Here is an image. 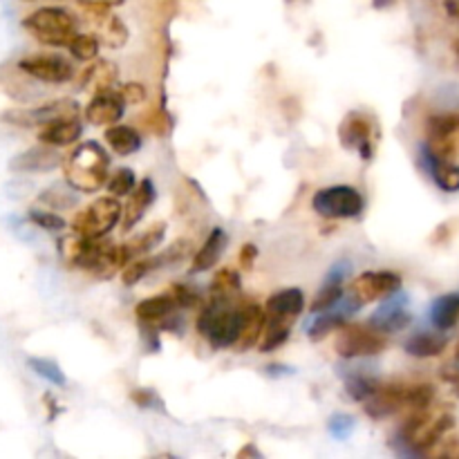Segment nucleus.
I'll list each match as a JSON object with an SVG mask.
<instances>
[{
    "label": "nucleus",
    "mask_w": 459,
    "mask_h": 459,
    "mask_svg": "<svg viewBox=\"0 0 459 459\" xmlns=\"http://www.w3.org/2000/svg\"><path fill=\"white\" fill-rule=\"evenodd\" d=\"M63 173L65 182L72 191L79 193H97L108 184V169H110V157L106 148L97 142H83L63 157Z\"/></svg>",
    "instance_id": "1"
},
{
    "label": "nucleus",
    "mask_w": 459,
    "mask_h": 459,
    "mask_svg": "<svg viewBox=\"0 0 459 459\" xmlns=\"http://www.w3.org/2000/svg\"><path fill=\"white\" fill-rule=\"evenodd\" d=\"M435 388L426 384H381L379 390L366 402V412L375 420H385L390 415L408 411H424L433 406Z\"/></svg>",
    "instance_id": "2"
},
{
    "label": "nucleus",
    "mask_w": 459,
    "mask_h": 459,
    "mask_svg": "<svg viewBox=\"0 0 459 459\" xmlns=\"http://www.w3.org/2000/svg\"><path fill=\"white\" fill-rule=\"evenodd\" d=\"M242 330V307H231V300L215 299L197 316V332L213 348H236Z\"/></svg>",
    "instance_id": "3"
},
{
    "label": "nucleus",
    "mask_w": 459,
    "mask_h": 459,
    "mask_svg": "<svg viewBox=\"0 0 459 459\" xmlns=\"http://www.w3.org/2000/svg\"><path fill=\"white\" fill-rule=\"evenodd\" d=\"M455 426V417L446 411H435L433 406L424 411L412 412L411 420L399 430V439L411 448L412 453L430 451L442 437H446Z\"/></svg>",
    "instance_id": "4"
},
{
    "label": "nucleus",
    "mask_w": 459,
    "mask_h": 459,
    "mask_svg": "<svg viewBox=\"0 0 459 459\" xmlns=\"http://www.w3.org/2000/svg\"><path fill=\"white\" fill-rule=\"evenodd\" d=\"M22 27L34 36L39 43L49 45V48H67L74 39L76 18L63 7H40L31 12L22 21Z\"/></svg>",
    "instance_id": "5"
},
{
    "label": "nucleus",
    "mask_w": 459,
    "mask_h": 459,
    "mask_svg": "<svg viewBox=\"0 0 459 459\" xmlns=\"http://www.w3.org/2000/svg\"><path fill=\"white\" fill-rule=\"evenodd\" d=\"M388 348V334L377 330L372 323H359V325H345L336 336V354L343 359H363L377 357Z\"/></svg>",
    "instance_id": "6"
},
{
    "label": "nucleus",
    "mask_w": 459,
    "mask_h": 459,
    "mask_svg": "<svg viewBox=\"0 0 459 459\" xmlns=\"http://www.w3.org/2000/svg\"><path fill=\"white\" fill-rule=\"evenodd\" d=\"M366 200L359 193V188L348 186V184H336V186L321 188L312 197V209L318 215L330 220H352L363 213Z\"/></svg>",
    "instance_id": "7"
},
{
    "label": "nucleus",
    "mask_w": 459,
    "mask_h": 459,
    "mask_svg": "<svg viewBox=\"0 0 459 459\" xmlns=\"http://www.w3.org/2000/svg\"><path fill=\"white\" fill-rule=\"evenodd\" d=\"M124 213V206H121L119 197L106 195L94 200L88 209L79 211L72 222L74 233L85 238H103L106 233H110L117 227V222L121 220Z\"/></svg>",
    "instance_id": "8"
},
{
    "label": "nucleus",
    "mask_w": 459,
    "mask_h": 459,
    "mask_svg": "<svg viewBox=\"0 0 459 459\" xmlns=\"http://www.w3.org/2000/svg\"><path fill=\"white\" fill-rule=\"evenodd\" d=\"M81 108L74 99H56V101L40 103L36 108H12L4 110L3 121L12 126H21V128H43V126L52 124L56 119H65V117H79Z\"/></svg>",
    "instance_id": "9"
},
{
    "label": "nucleus",
    "mask_w": 459,
    "mask_h": 459,
    "mask_svg": "<svg viewBox=\"0 0 459 459\" xmlns=\"http://www.w3.org/2000/svg\"><path fill=\"white\" fill-rule=\"evenodd\" d=\"M424 151L442 160H455L459 155V112L430 117L426 124Z\"/></svg>",
    "instance_id": "10"
},
{
    "label": "nucleus",
    "mask_w": 459,
    "mask_h": 459,
    "mask_svg": "<svg viewBox=\"0 0 459 459\" xmlns=\"http://www.w3.org/2000/svg\"><path fill=\"white\" fill-rule=\"evenodd\" d=\"M399 290H402V276L394 272H363L352 282V294L359 305L388 300Z\"/></svg>",
    "instance_id": "11"
},
{
    "label": "nucleus",
    "mask_w": 459,
    "mask_h": 459,
    "mask_svg": "<svg viewBox=\"0 0 459 459\" xmlns=\"http://www.w3.org/2000/svg\"><path fill=\"white\" fill-rule=\"evenodd\" d=\"M18 67L43 83H67L74 76V67L61 54H31L22 58Z\"/></svg>",
    "instance_id": "12"
},
{
    "label": "nucleus",
    "mask_w": 459,
    "mask_h": 459,
    "mask_svg": "<svg viewBox=\"0 0 459 459\" xmlns=\"http://www.w3.org/2000/svg\"><path fill=\"white\" fill-rule=\"evenodd\" d=\"M372 133H375V124H372L370 117L361 115V112H350L339 128V137L343 146L357 151L366 161H370L372 155H375V148H372L375 134Z\"/></svg>",
    "instance_id": "13"
},
{
    "label": "nucleus",
    "mask_w": 459,
    "mask_h": 459,
    "mask_svg": "<svg viewBox=\"0 0 459 459\" xmlns=\"http://www.w3.org/2000/svg\"><path fill=\"white\" fill-rule=\"evenodd\" d=\"M124 112L126 101L121 99V94L117 90H108V92L92 94V101L85 108V119L99 128H110L124 119Z\"/></svg>",
    "instance_id": "14"
},
{
    "label": "nucleus",
    "mask_w": 459,
    "mask_h": 459,
    "mask_svg": "<svg viewBox=\"0 0 459 459\" xmlns=\"http://www.w3.org/2000/svg\"><path fill=\"white\" fill-rule=\"evenodd\" d=\"M63 164V157L58 155L56 148L40 143V146L30 148V151L21 152L9 161V169L13 173H48V170L56 169Z\"/></svg>",
    "instance_id": "15"
},
{
    "label": "nucleus",
    "mask_w": 459,
    "mask_h": 459,
    "mask_svg": "<svg viewBox=\"0 0 459 459\" xmlns=\"http://www.w3.org/2000/svg\"><path fill=\"white\" fill-rule=\"evenodd\" d=\"M305 309V294L299 287H290V290H281L267 300V318H276V321L294 323L296 318L303 314Z\"/></svg>",
    "instance_id": "16"
},
{
    "label": "nucleus",
    "mask_w": 459,
    "mask_h": 459,
    "mask_svg": "<svg viewBox=\"0 0 459 459\" xmlns=\"http://www.w3.org/2000/svg\"><path fill=\"white\" fill-rule=\"evenodd\" d=\"M83 134V124L79 121V117H65V119H56L52 124L43 126L39 133L40 143H48V146L63 148L76 143Z\"/></svg>",
    "instance_id": "17"
},
{
    "label": "nucleus",
    "mask_w": 459,
    "mask_h": 459,
    "mask_svg": "<svg viewBox=\"0 0 459 459\" xmlns=\"http://www.w3.org/2000/svg\"><path fill=\"white\" fill-rule=\"evenodd\" d=\"M264 323H267V312H264L260 305H242V330L240 339H238L236 343V348L240 350V352H247V350L255 348V345L260 343L264 332Z\"/></svg>",
    "instance_id": "18"
},
{
    "label": "nucleus",
    "mask_w": 459,
    "mask_h": 459,
    "mask_svg": "<svg viewBox=\"0 0 459 459\" xmlns=\"http://www.w3.org/2000/svg\"><path fill=\"white\" fill-rule=\"evenodd\" d=\"M175 309H178V303L170 294L161 296H151V299L142 300V303L134 307V316H137L139 323L151 327L164 325L169 318H173Z\"/></svg>",
    "instance_id": "19"
},
{
    "label": "nucleus",
    "mask_w": 459,
    "mask_h": 459,
    "mask_svg": "<svg viewBox=\"0 0 459 459\" xmlns=\"http://www.w3.org/2000/svg\"><path fill=\"white\" fill-rule=\"evenodd\" d=\"M155 202V184L151 179H142L137 186L133 188V193L128 195V202L124 204V213H121V220H124V229H133L139 220L146 215L148 206Z\"/></svg>",
    "instance_id": "20"
},
{
    "label": "nucleus",
    "mask_w": 459,
    "mask_h": 459,
    "mask_svg": "<svg viewBox=\"0 0 459 459\" xmlns=\"http://www.w3.org/2000/svg\"><path fill=\"white\" fill-rule=\"evenodd\" d=\"M227 245H229L227 231L220 227H215L213 231L206 236L204 245L200 247V251L195 254V258H193L191 273H204V272H209V269H213V264L222 258Z\"/></svg>",
    "instance_id": "21"
},
{
    "label": "nucleus",
    "mask_w": 459,
    "mask_h": 459,
    "mask_svg": "<svg viewBox=\"0 0 459 459\" xmlns=\"http://www.w3.org/2000/svg\"><path fill=\"white\" fill-rule=\"evenodd\" d=\"M117 79H119V70L112 61H97L94 65L85 67L83 76H81V88L90 90L92 94L108 92V90H115Z\"/></svg>",
    "instance_id": "22"
},
{
    "label": "nucleus",
    "mask_w": 459,
    "mask_h": 459,
    "mask_svg": "<svg viewBox=\"0 0 459 459\" xmlns=\"http://www.w3.org/2000/svg\"><path fill=\"white\" fill-rule=\"evenodd\" d=\"M446 348H448V336L442 334V330L415 332V334L406 341V345H403V350H406L411 357H417V359L439 357Z\"/></svg>",
    "instance_id": "23"
},
{
    "label": "nucleus",
    "mask_w": 459,
    "mask_h": 459,
    "mask_svg": "<svg viewBox=\"0 0 459 459\" xmlns=\"http://www.w3.org/2000/svg\"><path fill=\"white\" fill-rule=\"evenodd\" d=\"M370 323L377 327V330L384 332V334H394V332H402L411 325L412 314H408L406 309H403L402 300H399V303L394 300V303L381 305V307L377 309L375 316H372Z\"/></svg>",
    "instance_id": "24"
},
{
    "label": "nucleus",
    "mask_w": 459,
    "mask_h": 459,
    "mask_svg": "<svg viewBox=\"0 0 459 459\" xmlns=\"http://www.w3.org/2000/svg\"><path fill=\"white\" fill-rule=\"evenodd\" d=\"M430 323L435 330L448 332L459 325V291L444 294L430 305Z\"/></svg>",
    "instance_id": "25"
},
{
    "label": "nucleus",
    "mask_w": 459,
    "mask_h": 459,
    "mask_svg": "<svg viewBox=\"0 0 459 459\" xmlns=\"http://www.w3.org/2000/svg\"><path fill=\"white\" fill-rule=\"evenodd\" d=\"M426 164H429L430 178L433 182L442 188L444 193H457L459 191V166L453 160H442L430 152H426Z\"/></svg>",
    "instance_id": "26"
},
{
    "label": "nucleus",
    "mask_w": 459,
    "mask_h": 459,
    "mask_svg": "<svg viewBox=\"0 0 459 459\" xmlns=\"http://www.w3.org/2000/svg\"><path fill=\"white\" fill-rule=\"evenodd\" d=\"M106 143L112 148V152L121 157H128L142 148V134L134 128L124 124H115L106 128Z\"/></svg>",
    "instance_id": "27"
},
{
    "label": "nucleus",
    "mask_w": 459,
    "mask_h": 459,
    "mask_svg": "<svg viewBox=\"0 0 459 459\" xmlns=\"http://www.w3.org/2000/svg\"><path fill=\"white\" fill-rule=\"evenodd\" d=\"M164 236H166V224L164 222L151 224L146 231H142V233H137L134 238H130V240L124 245V249H126V254H128L130 260L139 258V255L151 254V251L155 249L157 245H161Z\"/></svg>",
    "instance_id": "28"
},
{
    "label": "nucleus",
    "mask_w": 459,
    "mask_h": 459,
    "mask_svg": "<svg viewBox=\"0 0 459 459\" xmlns=\"http://www.w3.org/2000/svg\"><path fill=\"white\" fill-rule=\"evenodd\" d=\"M157 267H161L160 255H152V258L139 255V258H133L124 269H121V282H124L126 287H134L139 281H143L148 273L155 272Z\"/></svg>",
    "instance_id": "29"
},
{
    "label": "nucleus",
    "mask_w": 459,
    "mask_h": 459,
    "mask_svg": "<svg viewBox=\"0 0 459 459\" xmlns=\"http://www.w3.org/2000/svg\"><path fill=\"white\" fill-rule=\"evenodd\" d=\"M290 332H291V323L287 321H276V318H267L264 323V332H263V339H260L258 348L260 352H273L278 350L281 345H285L290 341Z\"/></svg>",
    "instance_id": "30"
},
{
    "label": "nucleus",
    "mask_w": 459,
    "mask_h": 459,
    "mask_svg": "<svg viewBox=\"0 0 459 459\" xmlns=\"http://www.w3.org/2000/svg\"><path fill=\"white\" fill-rule=\"evenodd\" d=\"M345 325H348V321H345L343 312H332V309H327V312H321V316L314 318V323L309 325L307 334L312 341H321V339H325V336L339 332L341 327H345Z\"/></svg>",
    "instance_id": "31"
},
{
    "label": "nucleus",
    "mask_w": 459,
    "mask_h": 459,
    "mask_svg": "<svg viewBox=\"0 0 459 459\" xmlns=\"http://www.w3.org/2000/svg\"><path fill=\"white\" fill-rule=\"evenodd\" d=\"M211 294L224 300H231L233 296L240 294V276H238L236 269L227 267L215 272L213 282H211Z\"/></svg>",
    "instance_id": "32"
},
{
    "label": "nucleus",
    "mask_w": 459,
    "mask_h": 459,
    "mask_svg": "<svg viewBox=\"0 0 459 459\" xmlns=\"http://www.w3.org/2000/svg\"><path fill=\"white\" fill-rule=\"evenodd\" d=\"M67 49H70V54L76 61L90 63L99 56L101 43H99V39L94 34H76L70 40V45H67Z\"/></svg>",
    "instance_id": "33"
},
{
    "label": "nucleus",
    "mask_w": 459,
    "mask_h": 459,
    "mask_svg": "<svg viewBox=\"0 0 459 459\" xmlns=\"http://www.w3.org/2000/svg\"><path fill=\"white\" fill-rule=\"evenodd\" d=\"M341 300H343V285L336 281H327L325 285L318 290L316 299H314L312 303V312L318 314V312H327V309H332L334 305H339Z\"/></svg>",
    "instance_id": "34"
},
{
    "label": "nucleus",
    "mask_w": 459,
    "mask_h": 459,
    "mask_svg": "<svg viewBox=\"0 0 459 459\" xmlns=\"http://www.w3.org/2000/svg\"><path fill=\"white\" fill-rule=\"evenodd\" d=\"M379 385H381L379 379H372V377H366V375H357V377H350L348 384H345V390H348V394L354 399V402L366 403L368 399L379 390Z\"/></svg>",
    "instance_id": "35"
},
{
    "label": "nucleus",
    "mask_w": 459,
    "mask_h": 459,
    "mask_svg": "<svg viewBox=\"0 0 459 459\" xmlns=\"http://www.w3.org/2000/svg\"><path fill=\"white\" fill-rule=\"evenodd\" d=\"M108 191L115 197H128L133 193V188L137 186V178H134L133 169H117L115 173L108 178Z\"/></svg>",
    "instance_id": "36"
},
{
    "label": "nucleus",
    "mask_w": 459,
    "mask_h": 459,
    "mask_svg": "<svg viewBox=\"0 0 459 459\" xmlns=\"http://www.w3.org/2000/svg\"><path fill=\"white\" fill-rule=\"evenodd\" d=\"M30 368L34 370V375L49 381L52 385H65V375L58 368V363L49 361V359H30Z\"/></svg>",
    "instance_id": "37"
},
{
    "label": "nucleus",
    "mask_w": 459,
    "mask_h": 459,
    "mask_svg": "<svg viewBox=\"0 0 459 459\" xmlns=\"http://www.w3.org/2000/svg\"><path fill=\"white\" fill-rule=\"evenodd\" d=\"M30 220L36 224L39 229H43V231H49V233H61L67 229V222L61 218V215H56L54 211H43V209H31L30 211Z\"/></svg>",
    "instance_id": "38"
},
{
    "label": "nucleus",
    "mask_w": 459,
    "mask_h": 459,
    "mask_svg": "<svg viewBox=\"0 0 459 459\" xmlns=\"http://www.w3.org/2000/svg\"><path fill=\"white\" fill-rule=\"evenodd\" d=\"M139 124H142L148 133L166 134V130H169V117H166V112L160 110V108H152L146 115L139 117Z\"/></svg>",
    "instance_id": "39"
},
{
    "label": "nucleus",
    "mask_w": 459,
    "mask_h": 459,
    "mask_svg": "<svg viewBox=\"0 0 459 459\" xmlns=\"http://www.w3.org/2000/svg\"><path fill=\"white\" fill-rule=\"evenodd\" d=\"M117 92H119L121 99H124L126 103H130V106H139V103H143L148 99L146 85L139 83V81H128V83H121Z\"/></svg>",
    "instance_id": "40"
},
{
    "label": "nucleus",
    "mask_w": 459,
    "mask_h": 459,
    "mask_svg": "<svg viewBox=\"0 0 459 459\" xmlns=\"http://www.w3.org/2000/svg\"><path fill=\"white\" fill-rule=\"evenodd\" d=\"M330 433L332 437L336 439H348L350 435L354 433V420L350 415H345V412H339V415H334L330 420Z\"/></svg>",
    "instance_id": "41"
},
{
    "label": "nucleus",
    "mask_w": 459,
    "mask_h": 459,
    "mask_svg": "<svg viewBox=\"0 0 459 459\" xmlns=\"http://www.w3.org/2000/svg\"><path fill=\"white\" fill-rule=\"evenodd\" d=\"M40 202H48L49 209H67V206L76 204V197L67 191H61V188H49L40 195Z\"/></svg>",
    "instance_id": "42"
},
{
    "label": "nucleus",
    "mask_w": 459,
    "mask_h": 459,
    "mask_svg": "<svg viewBox=\"0 0 459 459\" xmlns=\"http://www.w3.org/2000/svg\"><path fill=\"white\" fill-rule=\"evenodd\" d=\"M426 455L457 459L459 457V437H442L433 448H430V451H426Z\"/></svg>",
    "instance_id": "43"
},
{
    "label": "nucleus",
    "mask_w": 459,
    "mask_h": 459,
    "mask_svg": "<svg viewBox=\"0 0 459 459\" xmlns=\"http://www.w3.org/2000/svg\"><path fill=\"white\" fill-rule=\"evenodd\" d=\"M170 296L175 299L178 307H193V305L197 303V291H193L191 287L186 285H175L173 290H170Z\"/></svg>",
    "instance_id": "44"
},
{
    "label": "nucleus",
    "mask_w": 459,
    "mask_h": 459,
    "mask_svg": "<svg viewBox=\"0 0 459 459\" xmlns=\"http://www.w3.org/2000/svg\"><path fill=\"white\" fill-rule=\"evenodd\" d=\"M188 251H191V245H188V240L175 242L173 247H169V249H166L164 254L160 255L161 264H166V263H178V260H182L184 255H188Z\"/></svg>",
    "instance_id": "45"
},
{
    "label": "nucleus",
    "mask_w": 459,
    "mask_h": 459,
    "mask_svg": "<svg viewBox=\"0 0 459 459\" xmlns=\"http://www.w3.org/2000/svg\"><path fill=\"white\" fill-rule=\"evenodd\" d=\"M255 260H258V247H255L254 242H247V245H242L240 254H238V263H240V269L249 272V269H254Z\"/></svg>",
    "instance_id": "46"
},
{
    "label": "nucleus",
    "mask_w": 459,
    "mask_h": 459,
    "mask_svg": "<svg viewBox=\"0 0 459 459\" xmlns=\"http://www.w3.org/2000/svg\"><path fill=\"white\" fill-rule=\"evenodd\" d=\"M175 7H178V0H152V13L160 21H169L175 13Z\"/></svg>",
    "instance_id": "47"
},
{
    "label": "nucleus",
    "mask_w": 459,
    "mask_h": 459,
    "mask_svg": "<svg viewBox=\"0 0 459 459\" xmlns=\"http://www.w3.org/2000/svg\"><path fill=\"white\" fill-rule=\"evenodd\" d=\"M130 397H133V402L137 403L139 408H155V406H160V402H157V394L152 393V390H134V393L130 394Z\"/></svg>",
    "instance_id": "48"
},
{
    "label": "nucleus",
    "mask_w": 459,
    "mask_h": 459,
    "mask_svg": "<svg viewBox=\"0 0 459 459\" xmlns=\"http://www.w3.org/2000/svg\"><path fill=\"white\" fill-rule=\"evenodd\" d=\"M83 9H112L124 4L126 0H79Z\"/></svg>",
    "instance_id": "49"
},
{
    "label": "nucleus",
    "mask_w": 459,
    "mask_h": 459,
    "mask_svg": "<svg viewBox=\"0 0 459 459\" xmlns=\"http://www.w3.org/2000/svg\"><path fill=\"white\" fill-rule=\"evenodd\" d=\"M444 7L453 18H459V0H444Z\"/></svg>",
    "instance_id": "50"
},
{
    "label": "nucleus",
    "mask_w": 459,
    "mask_h": 459,
    "mask_svg": "<svg viewBox=\"0 0 459 459\" xmlns=\"http://www.w3.org/2000/svg\"><path fill=\"white\" fill-rule=\"evenodd\" d=\"M247 455H249V457H263L258 451H255L254 446H245L242 451H238V457H240V459L247 457Z\"/></svg>",
    "instance_id": "51"
},
{
    "label": "nucleus",
    "mask_w": 459,
    "mask_h": 459,
    "mask_svg": "<svg viewBox=\"0 0 459 459\" xmlns=\"http://www.w3.org/2000/svg\"><path fill=\"white\" fill-rule=\"evenodd\" d=\"M394 0H375V7H379V9H384V7H388V4H393Z\"/></svg>",
    "instance_id": "52"
},
{
    "label": "nucleus",
    "mask_w": 459,
    "mask_h": 459,
    "mask_svg": "<svg viewBox=\"0 0 459 459\" xmlns=\"http://www.w3.org/2000/svg\"><path fill=\"white\" fill-rule=\"evenodd\" d=\"M453 52H455V56L459 58V39L455 40V43H453Z\"/></svg>",
    "instance_id": "53"
}]
</instances>
